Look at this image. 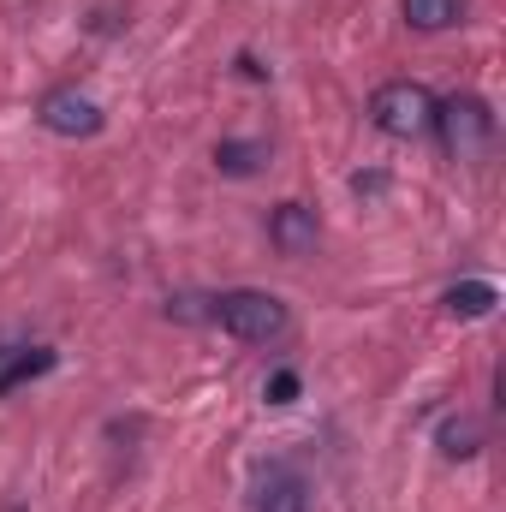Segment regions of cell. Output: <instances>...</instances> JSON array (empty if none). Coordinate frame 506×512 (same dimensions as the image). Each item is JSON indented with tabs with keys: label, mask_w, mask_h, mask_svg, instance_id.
I'll list each match as a JSON object with an SVG mask.
<instances>
[{
	"label": "cell",
	"mask_w": 506,
	"mask_h": 512,
	"mask_svg": "<svg viewBox=\"0 0 506 512\" xmlns=\"http://www.w3.org/2000/svg\"><path fill=\"white\" fill-rule=\"evenodd\" d=\"M495 298H501V292H495L489 280H465V286H453V292H447V310L471 322V316H489V310H495Z\"/></svg>",
	"instance_id": "cell-8"
},
{
	"label": "cell",
	"mask_w": 506,
	"mask_h": 512,
	"mask_svg": "<svg viewBox=\"0 0 506 512\" xmlns=\"http://www.w3.org/2000/svg\"><path fill=\"white\" fill-rule=\"evenodd\" d=\"M268 399H274V405H292V399H298V376H292V370H280V376L268 382Z\"/></svg>",
	"instance_id": "cell-11"
},
{
	"label": "cell",
	"mask_w": 506,
	"mask_h": 512,
	"mask_svg": "<svg viewBox=\"0 0 506 512\" xmlns=\"http://www.w3.org/2000/svg\"><path fill=\"white\" fill-rule=\"evenodd\" d=\"M429 131H441L447 155H459V161H483L489 143H495V114H489L483 96H453V102H435V126Z\"/></svg>",
	"instance_id": "cell-2"
},
{
	"label": "cell",
	"mask_w": 506,
	"mask_h": 512,
	"mask_svg": "<svg viewBox=\"0 0 506 512\" xmlns=\"http://www.w3.org/2000/svg\"><path fill=\"white\" fill-rule=\"evenodd\" d=\"M268 239H274L286 256L316 251V209H304V203H280L274 221H268Z\"/></svg>",
	"instance_id": "cell-6"
},
{
	"label": "cell",
	"mask_w": 506,
	"mask_h": 512,
	"mask_svg": "<svg viewBox=\"0 0 506 512\" xmlns=\"http://www.w3.org/2000/svg\"><path fill=\"white\" fill-rule=\"evenodd\" d=\"M215 322H221L233 340H245V346H274V340H286L292 310H286L274 292L233 286V292H221V298H215Z\"/></svg>",
	"instance_id": "cell-1"
},
{
	"label": "cell",
	"mask_w": 506,
	"mask_h": 512,
	"mask_svg": "<svg viewBox=\"0 0 506 512\" xmlns=\"http://www.w3.org/2000/svg\"><path fill=\"white\" fill-rule=\"evenodd\" d=\"M370 120L387 137H423L435 126V96L423 84H411V78H393V84H381L370 96Z\"/></svg>",
	"instance_id": "cell-3"
},
{
	"label": "cell",
	"mask_w": 506,
	"mask_h": 512,
	"mask_svg": "<svg viewBox=\"0 0 506 512\" xmlns=\"http://www.w3.org/2000/svg\"><path fill=\"white\" fill-rule=\"evenodd\" d=\"M435 441H441V453H447V459H471L483 435H477V423H471V417H447V423L435 429Z\"/></svg>",
	"instance_id": "cell-9"
},
{
	"label": "cell",
	"mask_w": 506,
	"mask_h": 512,
	"mask_svg": "<svg viewBox=\"0 0 506 512\" xmlns=\"http://www.w3.org/2000/svg\"><path fill=\"white\" fill-rule=\"evenodd\" d=\"M399 12L411 18V30H447V24H459L465 0H399Z\"/></svg>",
	"instance_id": "cell-7"
},
{
	"label": "cell",
	"mask_w": 506,
	"mask_h": 512,
	"mask_svg": "<svg viewBox=\"0 0 506 512\" xmlns=\"http://www.w3.org/2000/svg\"><path fill=\"white\" fill-rule=\"evenodd\" d=\"M256 512H310V489L292 465H268L256 477V495H251Z\"/></svg>",
	"instance_id": "cell-5"
},
{
	"label": "cell",
	"mask_w": 506,
	"mask_h": 512,
	"mask_svg": "<svg viewBox=\"0 0 506 512\" xmlns=\"http://www.w3.org/2000/svg\"><path fill=\"white\" fill-rule=\"evenodd\" d=\"M42 126L54 137H96L102 131V102L78 84H60V90L42 96Z\"/></svg>",
	"instance_id": "cell-4"
},
{
	"label": "cell",
	"mask_w": 506,
	"mask_h": 512,
	"mask_svg": "<svg viewBox=\"0 0 506 512\" xmlns=\"http://www.w3.org/2000/svg\"><path fill=\"white\" fill-rule=\"evenodd\" d=\"M262 155H268L262 143H221V149H215L221 173H233V179H245V173H256V161H262Z\"/></svg>",
	"instance_id": "cell-10"
}]
</instances>
